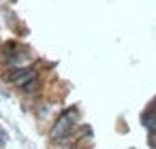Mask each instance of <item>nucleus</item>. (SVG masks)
<instances>
[{"label":"nucleus","mask_w":156,"mask_h":149,"mask_svg":"<svg viewBox=\"0 0 156 149\" xmlns=\"http://www.w3.org/2000/svg\"><path fill=\"white\" fill-rule=\"evenodd\" d=\"M75 119H77V109H75V107H73V109H66V111L54 121V126H51V130H49V138H51V141H62V138H66V136L71 134V130H73Z\"/></svg>","instance_id":"obj_1"},{"label":"nucleus","mask_w":156,"mask_h":149,"mask_svg":"<svg viewBox=\"0 0 156 149\" xmlns=\"http://www.w3.org/2000/svg\"><path fill=\"white\" fill-rule=\"evenodd\" d=\"M37 77V73L32 70V68H13L11 73H7L5 75V81H9V83H13V85H17V87H22L24 83H28L30 79H34Z\"/></svg>","instance_id":"obj_2"},{"label":"nucleus","mask_w":156,"mask_h":149,"mask_svg":"<svg viewBox=\"0 0 156 149\" xmlns=\"http://www.w3.org/2000/svg\"><path fill=\"white\" fill-rule=\"evenodd\" d=\"M15 51H17V43H13V41L2 43V47H0V64H9V62H13Z\"/></svg>","instance_id":"obj_3"},{"label":"nucleus","mask_w":156,"mask_h":149,"mask_svg":"<svg viewBox=\"0 0 156 149\" xmlns=\"http://www.w3.org/2000/svg\"><path fill=\"white\" fill-rule=\"evenodd\" d=\"M39 90H41V79H39V77H34V79H30L28 83L22 85V92H24V94H37Z\"/></svg>","instance_id":"obj_4"},{"label":"nucleus","mask_w":156,"mask_h":149,"mask_svg":"<svg viewBox=\"0 0 156 149\" xmlns=\"http://www.w3.org/2000/svg\"><path fill=\"white\" fill-rule=\"evenodd\" d=\"M141 124L145 128H150V130H156V113L154 111H145L141 115Z\"/></svg>","instance_id":"obj_5"},{"label":"nucleus","mask_w":156,"mask_h":149,"mask_svg":"<svg viewBox=\"0 0 156 149\" xmlns=\"http://www.w3.org/2000/svg\"><path fill=\"white\" fill-rule=\"evenodd\" d=\"M147 143L152 147H156V130H150V136H147Z\"/></svg>","instance_id":"obj_6"},{"label":"nucleus","mask_w":156,"mask_h":149,"mask_svg":"<svg viewBox=\"0 0 156 149\" xmlns=\"http://www.w3.org/2000/svg\"><path fill=\"white\" fill-rule=\"evenodd\" d=\"M7 141H9L7 132H5V130H0V147H5V145H7Z\"/></svg>","instance_id":"obj_7"},{"label":"nucleus","mask_w":156,"mask_h":149,"mask_svg":"<svg viewBox=\"0 0 156 149\" xmlns=\"http://www.w3.org/2000/svg\"><path fill=\"white\" fill-rule=\"evenodd\" d=\"M47 111H49L47 107H41V109H39V117H45V115H47Z\"/></svg>","instance_id":"obj_8"}]
</instances>
